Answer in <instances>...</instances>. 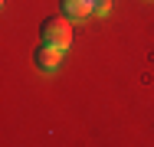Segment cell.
<instances>
[{
	"instance_id": "obj_3",
	"label": "cell",
	"mask_w": 154,
	"mask_h": 147,
	"mask_svg": "<svg viewBox=\"0 0 154 147\" xmlns=\"http://www.w3.org/2000/svg\"><path fill=\"white\" fill-rule=\"evenodd\" d=\"M59 7H62V16H69V20H85L95 10V0H59Z\"/></svg>"
},
{
	"instance_id": "obj_2",
	"label": "cell",
	"mask_w": 154,
	"mask_h": 147,
	"mask_svg": "<svg viewBox=\"0 0 154 147\" xmlns=\"http://www.w3.org/2000/svg\"><path fill=\"white\" fill-rule=\"evenodd\" d=\"M62 56H66V49H62V46H49V43H43V46L36 49L33 62H36V69H39V72H56V69L62 65Z\"/></svg>"
},
{
	"instance_id": "obj_1",
	"label": "cell",
	"mask_w": 154,
	"mask_h": 147,
	"mask_svg": "<svg viewBox=\"0 0 154 147\" xmlns=\"http://www.w3.org/2000/svg\"><path fill=\"white\" fill-rule=\"evenodd\" d=\"M39 36H43V43H49V46L69 49V46H72V20H69V16H46V20L39 23Z\"/></svg>"
},
{
	"instance_id": "obj_4",
	"label": "cell",
	"mask_w": 154,
	"mask_h": 147,
	"mask_svg": "<svg viewBox=\"0 0 154 147\" xmlns=\"http://www.w3.org/2000/svg\"><path fill=\"white\" fill-rule=\"evenodd\" d=\"M108 7H112V0H95V10L98 13H108Z\"/></svg>"
}]
</instances>
